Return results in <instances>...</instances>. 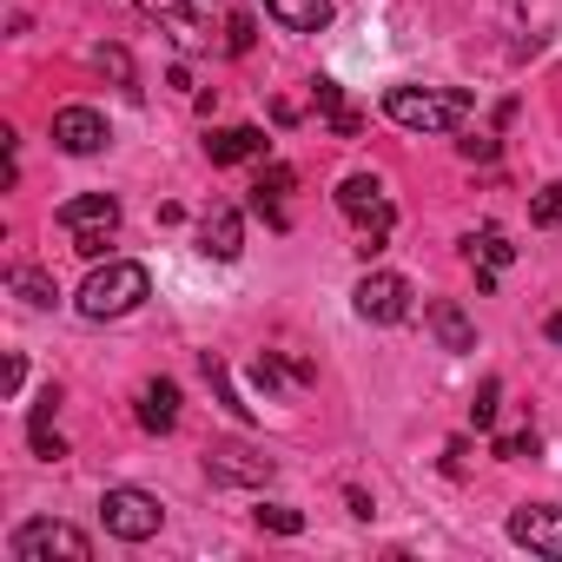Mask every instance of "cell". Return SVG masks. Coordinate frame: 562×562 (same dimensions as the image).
<instances>
[{
	"mask_svg": "<svg viewBox=\"0 0 562 562\" xmlns=\"http://www.w3.org/2000/svg\"><path fill=\"white\" fill-rule=\"evenodd\" d=\"M338 212L358 225V258L371 265V258L391 245V225H397L391 186H384L378 172H345V179H338Z\"/></svg>",
	"mask_w": 562,
	"mask_h": 562,
	"instance_id": "1",
	"label": "cell"
},
{
	"mask_svg": "<svg viewBox=\"0 0 562 562\" xmlns=\"http://www.w3.org/2000/svg\"><path fill=\"white\" fill-rule=\"evenodd\" d=\"M153 299V278H146V265H133V258H113V265H93V278L80 285V318H93V325H106V318H126V312H139Z\"/></svg>",
	"mask_w": 562,
	"mask_h": 562,
	"instance_id": "2",
	"label": "cell"
},
{
	"mask_svg": "<svg viewBox=\"0 0 562 562\" xmlns=\"http://www.w3.org/2000/svg\"><path fill=\"white\" fill-rule=\"evenodd\" d=\"M384 113L404 133H457L470 120V93L463 87H391L384 93Z\"/></svg>",
	"mask_w": 562,
	"mask_h": 562,
	"instance_id": "3",
	"label": "cell"
},
{
	"mask_svg": "<svg viewBox=\"0 0 562 562\" xmlns=\"http://www.w3.org/2000/svg\"><path fill=\"white\" fill-rule=\"evenodd\" d=\"M60 232L74 238L80 258H100L106 238L120 232V199H113V192H80V199H67V205H60Z\"/></svg>",
	"mask_w": 562,
	"mask_h": 562,
	"instance_id": "4",
	"label": "cell"
},
{
	"mask_svg": "<svg viewBox=\"0 0 562 562\" xmlns=\"http://www.w3.org/2000/svg\"><path fill=\"white\" fill-rule=\"evenodd\" d=\"M100 522H106V536H120V542H146V536H159V522H166V503L153 496V490H106L100 496Z\"/></svg>",
	"mask_w": 562,
	"mask_h": 562,
	"instance_id": "5",
	"label": "cell"
},
{
	"mask_svg": "<svg viewBox=\"0 0 562 562\" xmlns=\"http://www.w3.org/2000/svg\"><path fill=\"white\" fill-rule=\"evenodd\" d=\"M8 555L14 562H47V555H67V562H93V542L74 529V522H21L14 536H8Z\"/></svg>",
	"mask_w": 562,
	"mask_h": 562,
	"instance_id": "6",
	"label": "cell"
},
{
	"mask_svg": "<svg viewBox=\"0 0 562 562\" xmlns=\"http://www.w3.org/2000/svg\"><path fill=\"white\" fill-rule=\"evenodd\" d=\"M146 14L186 47V54H205L218 41V14H212V0H146Z\"/></svg>",
	"mask_w": 562,
	"mask_h": 562,
	"instance_id": "7",
	"label": "cell"
},
{
	"mask_svg": "<svg viewBox=\"0 0 562 562\" xmlns=\"http://www.w3.org/2000/svg\"><path fill=\"white\" fill-rule=\"evenodd\" d=\"M351 305H358L364 325H397V318H411V278H397V271H364L358 292H351Z\"/></svg>",
	"mask_w": 562,
	"mask_h": 562,
	"instance_id": "8",
	"label": "cell"
},
{
	"mask_svg": "<svg viewBox=\"0 0 562 562\" xmlns=\"http://www.w3.org/2000/svg\"><path fill=\"white\" fill-rule=\"evenodd\" d=\"M271 457H258L251 443H212L205 450V476L212 483H232V490H258V483H271Z\"/></svg>",
	"mask_w": 562,
	"mask_h": 562,
	"instance_id": "9",
	"label": "cell"
},
{
	"mask_svg": "<svg viewBox=\"0 0 562 562\" xmlns=\"http://www.w3.org/2000/svg\"><path fill=\"white\" fill-rule=\"evenodd\" d=\"M106 113H93V106H60L54 113V146L60 153H74V159H93V153H106Z\"/></svg>",
	"mask_w": 562,
	"mask_h": 562,
	"instance_id": "10",
	"label": "cell"
},
{
	"mask_svg": "<svg viewBox=\"0 0 562 562\" xmlns=\"http://www.w3.org/2000/svg\"><path fill=\"white\" fill-rule=\"evenodd\" d=\"M509 542H522V549L562 562V509H549V503H522V509H509Z\"/></svg>",
	"mask_w": 562,
	"mask_h": 562,
	"instance_id": "11",
	"label": "cell"
},
{
	"mask_svg": "<svg viewBox=\"0 0 562 562\" xmlns=\"http://www.w3.org/2000/svg\"><path fill=\"white\" fill-rule=\"evenodd\" d=\"M199 251L218 258V265H232V258L245 251V218H238V205H212V212H205V225H199Z\"/></svg>",
	"mask_w": 562,
	"mask_h": 562,
	"instance_id": "12",
	"label": "cell"
},
{
	"mask_svg": "<svg viewBox=\"0 0 562 562\" xmlns=\"http://www.w3.org/2000/svg\"><path fill=\"white\" fill-rule=\"evenodd\" d=\"M292 186H299V172H292V166H265V172H258V186H251V212H258L271 232H285V225H292V218H285V192H292Z\"/></svg>",
	"mask_w": 562,
	"mask_h": 562,
	"instance_id": "13",
	"label": "cell"
},
{
	"mask_svg": "<svg viewBox=\"0 0 562 562\" xmlns=\"http://www.w3.org/2000/svg\"><path fill=\"white\" fill-rule=\"evenodd\" d=\"M133 417H139V430L166 437V430L179 424V384H172V378H153V384H139V404H133Z\"/></svg>",
	"mask_w": 562,
	"mask_h": 562,
	"instance_id": "14",
	"label": "cell"
},
{
	"mask_svg": "<svg viewBox=\"0 0 562 562\" xmlns=\"http://www.w3.org/2000/svg\"><path fill=\"white\" fill-rule=\"evenodd\" d=\"M265 14L285 34H325L331 27V0H265Z\"/></svg>",
	"mask_w": 562,
	"mask_h": 562,
	"instance_id": "15",
	"label": "cell"
},
{
	"mask_svg": "<svg viewBox=\"0 0 562 562\" xmlns=\"http://www.w3.org/2000/svg\"><path fill=\"white\" fill-rule=\"evenodd\" d=\"M205 153H212V166H245V159H265V133L258 126H218L205 139Z\"/></svg>",
	"mask_w": 562,
	"mask_h": 562,
	"instance_id": "16",
	"label": "cell"
},
{
	"mask_svg": "<svg viewBox=\"0 0 562 562\" xmlns=\"http://www.w3.org/2000/svg\"><path fill=\"white\" fill-rule=\"evenodd\" d=\"M54 404H60V391L47 384V391L34 397V417H27V443H34V457H47V463L67 457V443H60V430H54Z\"/></svg>",
	"mask_w": 562,
	"mask_h": 562,
	"instance_id": "17",
	"label": "cell"
},
{
	"mask_svg": "<svg viewBox=\"0 0 562 562\" xmlns=\"http://www.w3.org/2000/svg\"><path fill=\"white\" fill-rule=\"evenodd\" d=\"M463 258L483 265V271H503V265H516V245H509L503 225H476V232L463 238Z\"/></svg>",
	"mask_w": 562,
	"mask_h": 562,
	"instance_id": "18",
	"label": "cell"
},
{
	"mask_svg": "<svg viewBox=\"0 0 562 562\" xmlns=\"http://www.w3.org/2000/svg\"><path fill=\"white\" fill-rule=\"evenodd\" d=\"M312 100H318V113H325V126H331L338 139H358V133H364V120L345 106V87H338V80H312Z\"/></svg>",
	"mask_w": 562,
	"mask_h": 562,
	"instance_id": "19",
	"label": "cell"
},
{
	"mask_svg": "<svg viewBox=\"0 0 562 562\" xmlns=\"http://www.w3.org/2000/svg\"><path fill=\"white\" fill-rule=\"evenodd\" d=\"M430 331H437V345L443 351H476V325L463 318V305H450V299H437L430 305Z\"/></svg>",
	"mask_w": 562,
	"mask_h": 562,
	"instance_id": "20",
	"label": "cell"
},
{
	"mask_svg": "<svg viewBox=\"0 0 562 562\" xmlns=\"http://www.w3.org/2000/svg\"><path fill=\"white\" fill-rule=\"evenodd\" d=\"M8 285H14L27 305H54V299H60V292H54V278H47V271H34V265H21V271L8 278Z\"/></svg>",
	"mask_w": 562,
	"mask_h": 562,
	"instance_id": "21",
	"label": "cell"
},
{
	"mask_svg": "<svg viewBox=\"0 0 562 562\" xmlns=\"http://www.w3.org/2000/svg\"><path fill=\"white\" fill-rule=\"evenodd\" d=\"M199 364H205V384H212V391H218V404H225V411H232V417H251V404H245V397H238V391H232V378H225V364H218V358H212V351H205V358H199Z\"/></svg>",
	"mask_w": 562,
	"mask_h": 562,
	"instance_id": "22",
	"label": "cell"
},
{
	"mask_svg": "<svg viewBox=\"0 0 562 562\" xmlns=\"http://www.w3.org/2000/svg\"><path fill=\"white\" fill-rule=\"evenodd\" d=\"M258 529H278V536H299V529H305V509H292V503H265V509H258Z\"/></svg>",
	"mask_w": 562,
	"mask_h": 562,
	"instance_id": "23",
	"label": "cell"
},
{
	"mask_svg": "<svg viewBox=\"0 0 562 562\" xmlns=\"http://www.w3.org/2000/svg\"><path fill=\"white\" fill-rule=\"evenodd\" d=\"M529 218H536V225H562V179H549V186L529 199Z\"/></svg>",
	"mask_w": 562,
	"mask_h": 562,
	"instance_id": "24",
	"label": "cell"
},
{
	"mask_svg": "<svg viewBox=\"0 0 562 562\" xmlns=\"http://www.w3.org/2000/svg\"><path fill=\"white\" fill-rule=\"evenodd\" d=\"M496 404H503V384L490 378V384L476 391V404H470V424H476V430H490V424H496Z\"/></svg>",
	"mask_w": 562,
	"mask_h": 562,
	"instance_id": "25",
	"label": "cell"
},
{
	"mask_svg": "<svg viewBox=\"0 0 562 562\" xmlns=\"http://www.w3.org/2000/svg\"><path fill=\"white\" fill-rule=\"evenodd\" d=\"M542 443H536V430H516V437H496V457L503 463H522V457H536Z\"/></svg>",
	"mask_w": 562,
	"mask_h": 562,
	"instance_id": "26",
	"label": "cell"
},
{
	"mask_svg": "<svg viewBox=\"0 0 562 562\" xmlns=\"http://www.w3.org/2000/svg\"><path fill=\"white\" fill-rule=\"evenodd\" d=\"M225 54H251V14H232L225 21Z\"/></svg>",
	"mask_w": 562,
	"mask_h": 562,
	"instance_id": "27",
	"label": "cell"
},
{
	"mask_svg": "<svg viewBox=\"0 0 562 562\" xmlns=\"http://www.w3.org/2000/svg\"><path fill=\"white\" fill-rule=\"evenodd\" d=\"M93 60H100V67H106V74H113L120 87H133V60H126V47H100Z\"/></svg>",
	"mask_w": 562,
	"mask_h": 562,
	"instance_id": "28",
	"label": "cell"
},
{
	"mask_svg": "<svg viewBox=\"0 0 562 562\" xmlns=\"http://www.w3.org/2000/svg\"><path fill=\"white\" fill-rule=\"evenodd\" d=\"M542 331H549V338H555V345H562V312H555V318H549V325H542Z\"/></svg>",
	"mask_w": 562,
	"mask_h": 562,
	"instance_id": "29",
	"label": "cell"
}]
</instances>
